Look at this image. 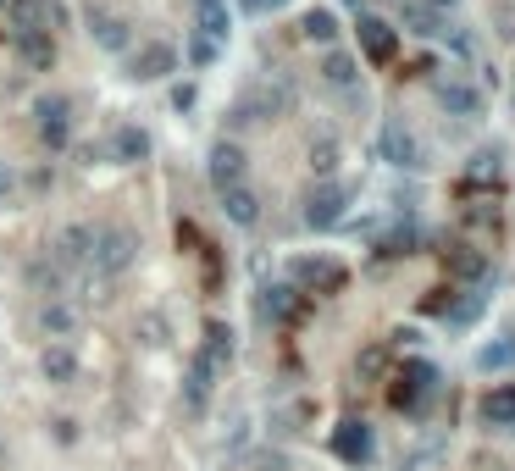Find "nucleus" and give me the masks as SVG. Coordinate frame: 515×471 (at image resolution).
<instances>
[{
    "label": "nucleus",
    "mask_w": 515,
    "mask_h": 471,
    "mask_svg": "<svg viewBox=\"0 0 515 471\" xmlns=\"http://www.w3.org/2000/svg\"><path fill=\"white\" fill-rule=\"evenodd\" d=\"M133 255H139V233L122 228V222H111V228H95V272H106V278H117V272H128Z\"/></svg>",
    "instance_id": "f257e3e1"
},
{
    "label": "nucleus",
    "mask_w": 515,
    "mask_h": 471,
    "mask_svg": "<svg viewBox=\"0 0 515 471\" xmlns=\"http://www.w3.org/2000/svg\"><path fill=\"white\" fill-rule=\"evenodd\" d=\"M344 266L333 261V255H300V261H288V283L300 294H338L344 289Z\"/></svg>",
    "instance_id": "f03ea898"
},
{
    "label": "nucleus",
    "mask_w": 515,
    "mask_h": 471,
    "mask_svg": "<svg viewBox=\"0 0 515 471\" xmlns=\"http://www.w3.org/2000/svg\"><path fill=\"white\" fill-rule=\"evenodd\" d=\"M377 156H383L388 167H399V172L427 167V150H421V139H416V133H410L399 117H388L383 128H377Z\"/></svg>",
    "instance_id": "7ed1b4c3"
},
{
    "label": "nucleus",
    "mask_w": 515,
    "mask_h": 471,
    "mask_svg": "<svg viewBox=\"0 0 515 471\" xmlns=\"http://www.w3.org/2000/svg\"><path fill=\"white\" fill-rule=\"evenodd\" d=\"M61 23H67V6L61 0H12L6 6V28L12 34H50Z\"/></svg>",
    "instance_id": "20e7f679"
},
{
    "label": "nucleus",
    "mask_w": 515,
    "mask_h": 471,
    "mask_svg": "<svg viewBox=\"0 0 515 471\" xmlns=\"http://www.w3.org/2000/svg\"><path fill=\"white\" fill-rule=\"evenodd\" d=\"M344 211H349V189H344V183H316V189L305 194V228H316V233L338 228Z\"/></svg>",
    "instance_id": "39448f33"
},
{
    "label": "nucleus",
    "mask_w": 515,
    "mask_h": 471,
    "mask_svg": "<svg viewBox=\"0 0 515 471\" xmlns=\"http://www.w3.org/2000/svg\"><path fill=\"white\" fill-rule=\"evenodd\" d=\"M172 73H178V50H172L167 39H144L128 56V78H139V84H161V78H172Z\"/></svg>",
    "instance_id": "423d86ee"
},
{
    "label": "nucleus",
    "mask_w": 515,
    "mask_h": 471,
    "mask_svg": "<svg viewBox=\"0 0 515 471\" xmlns=\"http://www.w3.org/2000/svg\"><path fill=\"white\" fill-rule=\"evenodd\" d=\"M432 95H438V106H444L449 117H471V122H477L482 111H488V95H482L471 78H432Z\"/></svg>",
    "instance_id": "0eeeda50"
},
{
    "label": "nucleus",
    "mask_w": 515,
    "mask_h": 471,
    "mask_svg": "<svg viewBox=\"0 0 515 471\" xmlns=\"http://www.w3.org/2000/svg\"><path fill=\"white\" fill-rule=\"evenodd\" d=\"M84 28H89V39H95L100 50H128V45H133L128 17H122V12H111V6H95V0L84 6Z\"/></svg>",
    "instance_id": "6e6552de"
},
{
    "label": "nucleus",
    "mask_w": 515,
    "mask_h": 471,
    "mask_svg": "<svg viewBox=\"0 0 515 471\" xmlns=\"http://www.w3.org/2000/svg\"><path fill=\"white\" fill-rule=\"evenodd\" d=\"M244 167H250V161H244V150L233 145V139H216L211 156H205V178L216 183V194H222V189H239V183H244Z\"/></svg>",
    "instance_id": "1a4fd4ad"
},
{
    "label": "nucleus",
    "mask_w": 515,
    "mask_h": 471,
    "mask_svg": "<svg viewBox=\"0 0 515 471\" xmlns=\"http://www.w3.org/2000/svg\"><path fill=\"white\" fill-rule=\"evenodd\" d=\"M50 261L67 272V266H89L95 261V228L89 222H72V228L56 233V244H50Z\"/></svg>",
    "instance_id": "9d476101"
},
{
    "label": "nucleus",
    "mask_w": 515,
    "mask_h": 471,
    "mask_svg": "<svg viewBox=\"0 0 515 471\" xmlns=\"http://www.w3.org/2000/svg\"><path fill=\"white\" fill-rule=\"evenodd\" d=\"M355 34H360V50H366V61H377V67H388V61L399 56V28L383 23V17H360Z\"/></svg>",
    "instance_id": "9b49d317"
},
{
    "label": "nucleus",
    "mask_w": 515,
    "mask_h": 471,
    "mask_svg": "<svg viewBox=\"0 0 515 471\" xmlns=\"http://www.w3.org/2000/svg\"><path fill=\"white\" fill-rule=\"evenodd\" d=\"M432 388H438V372H432L427 361H410L405 372H399V383H394V405L399 411H416L421 399H432Z\"/></svg>",
    "instance_id": "f8f14e48"
},
{
    "label": "nucleus",
    "mask_w": 515,
    "mask_h": 471,
    "mask_svg": "<svg viewBox=\"0 0 515 471\" xmlns=\"http://www.w3.org/2000/svg\"><path fill=\"white\" fill-rule=\"evenodd\" d=\"M67 111H72V106H67L61 95H45V100L34 106V117H39V139H45L50 150H61V145L72 139V117H67Z\"/></svg>",
    "instance_id": "ddd939ff"
},
{
    "label": "nucleus",
    "mask_w": 515,
    "mask_h": 471,
    "mask_svg": "<svg viewBox=\"0 0 515 471\" xmlns=\"http://www.w3.org/2000/svg\"><path fill=\"white\" fill-rule=\"evenodd\" d=\"M333 455L349 460V466H360V460L372 455V427L366 422H338L333 427Z\"/></svg>",
    "instance_id": "4468645a"
},
{
    "label": "nucleus",
    "mask_w": 515,
    "mask_h": 471,
    "mask_svg": "<svg viewBox=\"0 0 515 471\" xmlns=\"http://www.w3.org/2000/svg\"><path fill=\"white\" fill-rule=\"evenodd\" d=\"M216 377H222V372H216V366L205 361V355H194V361H189V383H183V405H189L194 416H200L205 405H211V383H216Z\"/></svg>",
    "instance_id": "2eb2a0df"
},
{
    "label": "nucleus",
    "mask_w": 515,
    "mask_h": 471,
    "mask_svg": "<svg viewBox=\"0 0 515 471\" xmlns=\"http://www.w3.org/2000/svg\"><path fill=\"white\" fill-rule=\"evenodd\" d=\"M477 416L488 427H515V383H499L477 399Z\"/></svg>",
    "instance_id": "dca6fc26"
},
{
    "label": "nucleus",
    "mask_w": 515,
    "mask_h": 471,
    "mask_svg": "<svg viewBox=\"0 0 515 471\" xmlns=\"http://www.w3.org/2000/svg\"><path fill=\"white\" fill-rule=\"evenodd\" d=\"M12 50L23 67H34V73H50V61H56V39L50 34H12Z\"/></svg>",
    "instance_id": "f3484780"
},
{
    "label": "nucleus",
    "mask_w": 515,
    "mask_h": 471,
    "mask_svg": "<svg viewBox=\"0 0 515 471\" xmlns=\"http://www.w3.org/2000/svg\"><path fill=\"white\" fill-rule=\"evenodd\" d=\"M222 211H228V222L233 228H255L261 222V200H255V189H222Z\"/></svg>",
    "instance_id": "a211bd4d"
},
{
    "label": "nucleus",
    "mask_w": 515,
    "mask_h": 471,
    "mask_svg": "<svg viewBox=\"0 0 515 471\" xmlns=\"http://www.w3.org/2000/svg\"><path fill=\"white\" fill-rule=\"evenodd\" d=\"M39 327H45L56 344H67L72 333H78V311H72L67 300H45V305H39Z\"/></svg>",
    "instance_id": "6ab92c4d"
},
{
    "label": "nucleus",
    "mask_w": 515,
    "mask_h": 471,
    "mask_svg": "<svg viewBox=\"0 0 515 471\" xmlns=\"http://www.w3.org/2000/svg\"><path fill=\"white\" fill-rule=\"evenodd\" d=\"M416 244H421V233L410 228V222H394L388 233H377V255H372V261H377V266H383V261H399V255H410Z\"/></svg>",
    "instance_id": "aec40b11"
},
{
    "label": "nucleus",
    "mask_w": 515,
    "mask_h": 471,
    "mask_svg": "<svg viewBox=\"0 0 515 471\" xmlns=\"http://www.w3.org/2000/svg\"><path fill=\"white\" fill-rule=\"evenodd\" d=\"M200 355L216 366V372H228L233 366V333L222 322H205V344H200Z\"/></svg>",
    "instance_id": "412c9836"
},
{
    "label": "nucleus",
    "mask_w": 515,
    "mask_h": 471,
    "mask_svg": "<svg viewBox=\"0 0 515 471\" xmlns=\"http://www.w3.org/2000/svg\"><path fill=\"white\" fill-rule=\"evenodd\" d=\"M444 261H449V272L455 278H488V255L477 250V244H455V250H444Z\"/></svg>",
    "instance_id": "4be33fe9"
},
{
    "label": "nucleus",
    "mask_w": 515,
    "mask_h": 471,
    "mask_svg": "<svg viewBox=\"0 0 515 471\" xmlns=\"http://www.w3.org/2000/svg\"><path fill=\"white\" fill-rule=\"evenodd\" d=\"M39 372H45L50 383H72V377H78V355H72V344H50V350L39 355Z\"/></svg>",
    "instance_id": "5701e85b"
},
{
    "label": "nucleus",
    "mask_w": 515,
    "mask_h": 471,
    "mask_svg": "<svg viewBox=\"0 0 515 471\" xmlns=\"http://www.w3.org/2000/svg\"><path fill=\"white\" fill-rule=\"evenodd\" d=\"M150 156V133L144 128H117L111 133V161H144Z\"/></svg>",
    "instance_id": "b1692460"
},
{
    "label": "nucleus",
    "mask_w": 515,
    "mask_h": 471,
    "mask_svg": "<svg viewBox=\"0 0 515 471\" xmlns=\"http://www.w3.org/2000/svg\"><path fill=\"white\" fill-rule=\"evenodd\" d=\"M294 283H272V289H261V316L266 322H288L294 316Z\"/></svg>",
    "instance_id": "393cba45"
},
{
    "label": "nucleus",
    "mask_w": 515,
    "mask_h": 471,
    "mask_svg": "<svg viewBox=\"0 0 515 471\" xmlns=\"http://www.w3.org/2000/svg\"><path fill=\"white\" fill-rule=\"evenodd\" d=\"M300 34L311 39V45H327V50H333V39H338V17L327 12V6H316V12H305V17H300Z\"/></svg>",
    "instance_id": "a878e982"
},
{
    "label": "nucleus",
    "mask_w": 515,
    "mask_h": 471,
    "mask_svg": "<svg viewBox=\"0 0 515 471\" xmlns=\"http://www.w3.org/2000/svg\"><path fill=\"white\" fill-rule=\"evenodd\" d=\"M405 23H410V34H421V39H444V12H432V6H421V0H410L405 6Z\"/></svg>",
    "instance_id": "bb28decb"
},
{
    "label": "nucleus",
    "mask_w": 515,
    "mask_h": 471,
    "mask_svg": "<svg viewBox=\"0 0 515 471\" xmlns=\"http://www.w3.org/2000/svg\"><path fill=\"white\" fill-rule=\"evenodd\" d=\"M28 283H34L45 300H61V294H67V272H61L56 261H34L28 266Z\"/></svg>",
    "instance_id": "cd10ccee"
},
{
    "label": "nucleus",
    "mask_w": 515,
    "mask_h": 471,
    "mask_svg": "<svg viewBox=\"0 0 515 471\" xmlns=\"http://www.w3.org/2000/svg\"><path fill=\"white\" fill-rule=\"evenodd\" d=\"M322 78H327V84H333V89H349V84H355V56H349V50H327V56H322Z\"/></svg>",
    "instance_id": "c85d7f7f"
},
{
    "label": "nucleus",
    "mask_w": 515,
    "mask_h": 471,
    "mask_svg": "<svg viewBox=\"0 0 515 471\" xmlns=\"http://www.w3.org/2000/svg\"><path fill=\"white\" fill-rule=\"evenodd\" d=\"M515 366V339H493L488 350H477V372H510Z\"/></svg>",
    "instance_id": "c756f323"
},
{
    "label": "nucleus",
    "mask_w": 515,
    "mask_h": 471,
    "mask_svg": "<svg viewBox=\"0 0 515 471\" xmlns=\"http://www.w3.org/2000/svg\"><path fill=\"white\" fill-rule=\"evenodd\" d=\"M499 145H488V150H477V156H471V167H466V183H493L499 178Z\"/></svg>",
    "instance_id": "7c9ffc66"
},
{
    "label": "nucleus",
    "mask_w": 515,
    "mask_h": 471,
    "mask_svg": "<svg viewBox=\"0 0 515 471\" xmlns=\"http://www.w3.org/2000/svg\"><path fill=\"white\" fill-rule=\"evenodd\" d=\"M311 172L316 178H333L338 172V139H316L311 145Z\"/></svg>",
    "instance_id": "2f4dec72"
},
{
    "label": "nucleus",
    "mask_w": 515,
    "mask_h": 471,
    "mask_svg": "<svg viewBox=\"0 0 515 471\" xmlns=\"http://www.w3.org/2000/svg\"><path fill=\"white\" fill-rule=\"evenodd\" d=\"M444 45L455 50L460 61H471V56H477V34H471V28H455V23H449V28H444Z\"/></svg>",
    "instance_id": "473e14b6"
},
{
    "label": "nucleus",
    "mask_w": 515,
    "mask_h": 471,
    "mask_svg": "<svg viewBox=\"0 0 515 471\" xmlns=\"http://www.w3.org/2000/svg\"><path fill=\"white\" fill-rule=\"evenodd\" d=\"M482 305H488L482 294H466V300H455V305H449V322H477V316H482Z\"/></svg>",
    "instance_id": "72a5a7b5"
},
{
    "label": "nucleus",
    "mask_w": 515,
    "mask_h": 471,
    "mask_svg": "<svg viewBox=\"0 0 515 471\" xmlns=\"http://www.w3.org/2000/svg\"><path fill=\"white\" fill-rule=\"evenodd\" d=\"M216 50H222V45H216V39H205V34H194V39H189V61H194V67H211Z\"/></svg>",
    "instance_id": "f704fd0d"
},
{
    "label": "nucleus",
    "mask_w": 515,
    "mask_h": 471,
    "mask_svg": "<svg viewBox=\"0 0 515 471\" xmlns=\"http://www.w3.org/2000/svg\"><path fill=\"white\" fill-rule=\"evenodd\" d=\"M360 377H377V372H383V366H388V350H383V344H372V350H360Z\"/></svg>",
    "instance_id": "c9c22d12"
},
{
    "label": "nucleus",
    "mask_w": 515,
    "mask_h": 471,
    "mask_svg": "<svg viewBox=\"0 0 515 471\" xmlns=\"http://www.w3.org/2000/svg\"><path fill=\"white\" fill-rule=\"evenodd\" d=\"M250 471H288V460H283V455H255Z\"/></svg>",
    "instance_id": "e433bc0d"
},
{
    "label": "nucleus",
    "mask_w": 515,
    "mask_h": 471,
    "mask_svg": "<svg viewBox=\"0 0 515 471\" xmlns=\"http://www.w3.org/2000/svg\"><path fill=\"white\" fill-rule=\"evenodd\" d=\"M449 305H455V300H449V289H432V300H421V311L438 316V311H449Z\"/></svg>",
    "instance_id": "4c0bfd02"
},
{
    "label": "nucleus",
    "mask_w": 515,
    "mask_h": 471,
    "mask_svg": "<svg viewBox=\"0 0 515 471\" xmlns=\"http://www.w3.org/2000/svg\"><path fill=\"white\" fill-rule=\"evenodd\" d=\"M12 194H17V172L0 167V200H12Z\"/></svg>",
    "instance_id": "58836bf2"
},
{
    "label": "nucleus",
    "mask_w": 515,
    "mask_h": 471,
    "mask_svg": "<svg viewBox=\"0 0 515 471\" xmlns=\"http://www.w3.org/2000/svg\"><path fill=\"white\" fill-rule=\"evenodd\" d=\"M283 0H244V12H277Z\"/></svg>",
    "instance_id": "ea45409f"
},
{
    "label": "nucleus",
    "mask_w": 515,
    "mask_h": 471,
    "mask_svg": "<svg viewBox=\"0 0 515 471\" xmlns=\"http://www.w3.org/2000/svg\"><path fill=\"white\" fill-rule=\"evenodd\" d=\"M421 6H432V12H449V6H455V0H421Z\"/></svg>",
    "instance_id": "a19ab883"
},
{
    "label": "nucleus",
    "mask_w": 515,
    "mask_h": 471,
    "mask_svg": "<svg viewBox=\"0 0 515 471\" xmlns=\"http://www.w3.org/2000/svg\"><path fill=\"white\" fill-rule=\"evenodd\" d=\"M194 6H200V12H205V6H228V0H194Z\"/></svg>",
    "instance_id": "79ce46f5"
}]
</instances>
